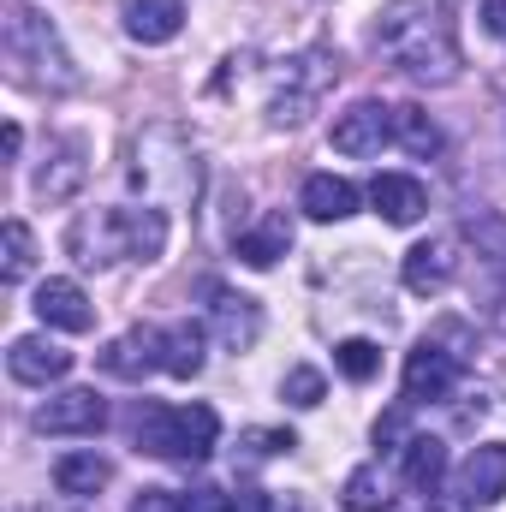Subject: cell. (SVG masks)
I'll return each instance as SVG.
<instances>
[{"label":"cell","mask_w":506,"mask_h":512,"mask_svg":"<svg viewBox=\"0 0 506 512\" xmlns=\"http://www.w3.org/2000/svg\"><path fill=\"white\" fill-rule=\"evenodd\" d=\"M376 48L417 84H453L465 54H459V24L447 0H387L376 24Z\"/></svg>","instance_id":"1"},{"label":"cell","mask_w":506,"mask_h":512,"mask_svg":"<svg viewBox=\"0 0 506 512\" xmlns=\"http://www.w3.org/2000/svg\"><path fill=\"white\" fill-rule=\"evenodd\" d=\"M221 417L209 405H143L137 411V447L173 465H203L215 453Z\"/></svg>","instance_id":"2"},{"label":"cell","mask_w":506,"mask_h":512,"mask_svg":"<svg viewBox=\"0 0 506 512\" xmlns=\"http://www.w3.org/2000/svg\"><path fill=\"white\" fill-rule=\"evenodd\" d=\"M6 54H12V66H24V78H36V84H54V90H72V84H78V72H72L60 36H54L48 18H36L24 0L6 6Z\"/></svg>","instance_id":"3"},{"label":"cell","mask_w":506,"mask_h":512,"mask_svg":"<svg viewBox=\"0 0 506 512\" xmlns=\"http://www.w3.org/2000/svg\"><path fill=\"white\" fill-rule=\"evenodd\" d=\"M459 364H465V352H447L441 346V334H423L417 340V352L405 358V405H441V399H453V387H459Z\"/></svg>","instance_id":"4"},{"label":"cell","mask_w":506,"mask_h":512,"mask_svg":"<svg viewBox=\"0 0 506 512\" xmlns=\"http://www.w3.org/2000/svg\"><path fill=\"white\" fill-rule=\"evenodd\" d=\"M66 251L78 256L84 268H108V262L131 256L126 209H84V215L66 227Z\"/></svg>","instance_id":"5"},{"label":"cell","mask_w":506,"mask_h":512,"mask_svg":"<svg viewBox=\"0 0 506 512\" xmlns=\"http://www.w3.org/2000/svg\"><path fill=\"white\" fill-rule=\"evenodd\" d=\"M30 423L42 435H96L108 423V399L96 387H66V393H48Z\"/></svg>","instance_id":"6"},{"label":"cell","mask_w":506,"mask_h":512,"mask_svg":"<svg viewBox=\"0 0 506 512\" xmlns=\"http://www.w3.org/2000/svg\"><path fill=\"white\" fill-rule=\"evenodd\" d=\"M334 60L328 54H304V60H292L286 72H280V90H274V120L280 126H298L304 114H310V102L334 84Z\"/></svg>","instance_id":"7"},{"label":"cell","mask_w":506,"mask_h":512,"mask_svg":"<svg viewBox=\"0 0 506 512\" xmlns=\"http://www.w3.org/2000/svg\"><path fill=\"white\" fill-rule=\"evenodd\" d=\"M453 274H459V239H453V233H435V239L411 245V251H405V268H399L405 292H417V298L447 292V286H453Z\"/></svg>","instance_id":"8"},{"label":"cell","mask_w":506,"mask_h":512,"mask_svg":"<svg viewBox=\"0 0 506 512\" xmlns=\"http://www.w3.org/2000/svg\"><path fill=\"white\" fill-rule=\"evenodd\" d=\"M506 495V441H489V447H471V459L459 465V501L477 507H495Z\"/></svg>","instance_id":"9"},{"label":"cell","mask_w":506,"mask_h":512,"mask_svg":"<svg viewBox=\"0 0 506 512\" xmlns=\"http://www.w3.org/2000/svg\"><path fill=\"white\" fill-rule=\"evenodd\" d=\"M387 137H393V108H381V102H352L334 120V149L340 155H381Z\"/></svg>","instance_id":"10"},{"label":"cell","mask_w":506,"mask_h":512,"mask_svg":"<svg viewBox=\"0 0 506 512\" xmlns=\"http://www.w3.org/2000/svg\"><path fill=\"white\" fill-rule=\"evenodd\" d=\"M6 370L24 387H48V382H60V376H72V352L54 346V340H42V334H24L6 352Z\"/></svg>","instance_id":"11"},{"label":"cell","mask_w":506,"mask_h":512,"mask_svg":"<svg viewBox=\"0 0 506 512\" xmlns=\"http://www.w3.org/2000/svg\"><path fill=\"white\" fill-rule=\"evenodd\" d=\"M36 316L48 328H66V334H90L96 328V310H90L78 280H42L36 286Z\"/></svg>","instance_id":"12"},{"label":"cell","mask_w":506,"mask_h":512,"mask_svg":"<svg viewBox=\"0 0 506 512\" xmlns=\"http://www.w3.org/2000/svg\"><path fill=\"white\" fill-rule=\"evenodd\" d=\"M370 203H376L381 221L411 227V221H423L429 191H423V179H411V173H376V179H370Z\"/></svg>","instance_id":"13"},{"label":"cell","mask_w":506,"mask_h":512,"mask_svg":"<svg viewBox=\"0 0 506 512\" xmlns=\"http://www.w3.org/2000/svg\"><path fill=\"white\" fill-rule=\"evenodd\" d=\"M102 370L120 376V382H143L149 370H161V334L155 328H126L120 340H108Z\"/></svg>","instance_id":"14"},{"label":"cell","mask_w":506,"mask_h":512,"mask_svg":"<svg viewBox=\"0 0 506 512\" xmlns=\"http://www.w3.org/2000/svg\"><path fill=\"white\" fill-rule=\"evenodd\" d=\"M209 298H215V334H221V346H227V352H251L256 334H262V310H256V298L227 292V286H215Z\"/></svg>","instance_id":"15"},{"label":"cell","mask_w":506,"mask_h":512,"mask_svg":"<svg viewBox=\"0 0 506 512\" xmlns=\"http://www.w3.org/2000/svg\"><path fill=\"white\" fill-rule=\"evenodd\" d=\"M298 209L310 221H346V215H358V185L340 173H310L298 191Z\"/></svg>","instance_id":"16"},{"label":"cell","mask_w":506,"mask_h":512,"mask_svg":"<svg viewBox=\"0 0 506 512\" xmlns=\"http://www.w3.org/2000/svg\"><path fill=\"white\" fill-rule=\"evenodd\" d=\"M399 471H405V489L429 501V495L447 483V447H441L435 435H411L405 453H399Z\"/></svg>","instance_id":"17"},{"label":"cell","mask_w":506,"mask_h":512,"mask_svg":"<svg viewBox=\"0 0 506 512\" xmlns=\"http://www.w3.org/2000/svg\"><path fill=\"white\" fill-rule=\"evenodd\" d=\"M185 30V0H126V36L131 42H173Z\"/></svg>","instance_id":"18"},{"label":"cell","mask_w":506,"mask_h":512,"mask_svg":"<svg viewBox=\"0 0 506 512\" xmlns=\"http://www.w3.org/2000/svg\"><path fill=\"white\" fill-rule=\"evenodd\" d=\"M84 143H72V137H60V143H48V161H42V173H36V191L48 197V203H60V197H72L78 185H84Z\"/></svg>","instance_id":"19"},{"label":"cell","mask_w":506,"mask_h":512,"mask_svg":"<svg viewBox=\"0 0 506 512\" xmlns=\"http://www.w3.org/2000/svg\"><path fill=\"white\" fill-rule=\"evenodd\" d=\"M108 483H114V465H108L102 453H66V459L54 465V489L72 495V501H90V495H102Z\"/></svg>","instance_id":"20"},{"label":"cell","mask_w":506,"mask_h":512,"mask_svg":"<svg viewBox=\"0 0 506 512\" xmlns=\"http://www.w3.org/2000/svg\"><path fill=\"white\" fill-rule=\"evenodd\" d=\"M203 346H209V334H203L197 322H173V328H161V370L179 376V382H191V376L203 370Z\"/></svg>","instance_id":"21"},{"label":"cell","mask_w":506,"mask_h":512,"mask_svg":"<svg viewBox=\"0 0 506 512\" xmlns=\"http://www.w3.org/2000/svg\"><path fill=\"white\" fill-rule=\"evenodd\" d=\"M286 251H292V221L286 215H262V227L239 239V262L245 268H274Z\"/></svg>","instance_id":"22"},{"label":"cell","mask_w":506,"mask_h":512,"mask_svg":"<svg viewBox=\"0 0 506 512\" xmlns=\"http://www.w3.org/2000/svg\"><path fill=\"white\" fill-rule=\"evenodd\" d=\"M393 137H399L411 155H441V126H435L417 102H399V108H393Z\"/></svg>","instance_id":"23"},{"label":"cell","mask_w":506,"mask_h":512,"mask_svg":"<svg viewBox=\"0 0 506 512\" xmlns=\"http://www.w3.org/2000/svg\"><path fill=\"white\" fill-rule=\"evenodd\" d=\"M126 227H131V262H155L167 251V215L161 209H126Z\"/></svg>","instance_id":"24"},{"label":"cell","mask_w":506,"mask_h":512,"mask_svg":"<svg viewBox=\"0 0 506 512\" xmlns=\"http://www.w3.org/2000/svg\"><path fill=\"white\" fill-rule=\"evenodd\" d=\"M387 501H393V495H387L381 465H358V471L346 477V512H381Z\"/></svg>","instance_id":"25"},{"label":"cell","mask_w":506,"mask_h":512,"mask_svg":"<svg viewBox=\"0 0 506 512\" xmlns=\"http://www.w3.org/2000/svg\"><path fill=\"white\" fill-rule=\"evenodd\" d=\"M36 268V239L24 221H6V262H0V280L6 286H24V274Z\"/></svg>","instance_id":"26"},{"label":"cell","mask_w":506,"mask_h":512,"mask_svg":"<svg viewBox=\"0 0 506 512\" xmlns=\"http://www.w3.org/2000/svg\"><path fill=\"white\" fill-rule=\"evenodd\" d=\"M334 364H340L346 382H370L381 370V346L376 340H340V346H334Z\"/></svg>","instance_id":"27"},{"label":"cell","mask_w":506,"mask_h":512,"mask_svg":"<svg viewBox=\"0 0 506 512\" xmlns=\"http://www.w3.org/2000/svg\"><path fill=\"white\" fill-rule=\"evenodd\" d=\"M280 393L292 399V405H322V393H328V382H322V370H310V364H298V370H286V382H280Z\"/></svg>","instance_id":"28"},{"label":"cell","mask_w":506,"mask_h":512,"mask_svg":"<svg viewBox=\"0 0 506 512\" xmlns=\"http://www.w3.org/2000/svg\"><path fill=\"white\" fill-rule=\"evenodd\" d=\"M245 447L262 453V459H274V453H292V447H298V435H292V429H251V435H245Z\"/></svg>","instance_id":"29"},{"label":"cell","mask_w":506,"mask_h":512,"mask_svg":"<svg viewBox=\"0 0 506 512\" xmlns=\"http://www.w3.org/2000/svg\"><path fill=\"white\" fill-rule=\"evenodd\" d=\"M405 441H411V435H405V411H387V417L376 423V447H387V453H405Z\"/></svg>","instance_id":"30"},{"label":"cell","mask_w":506,"mask_h":512,"mask_svg":"<svg viewBox=\"0 0 506 512\" xmlns=\"http://www.w3.org/2000/svg\"><path fill=\"white\" fill-rule=\"evenodd\" d=\"M131 512H185V495H173V489H143Z\"/></svg>","instance_id":"31"},{"label":"cell","mask_w":506,"mask_h":512,"mask_svg":"<svg viewBox=\"0 0 506 512\" xmlns=\"http://www.w3.org/2000/svg\"><path fill=\"white\" fill-rule=\"evenodd\" d=\"M185 512H233V495L227 489H191L185 495Z\"/></svg>","instance_id":"32"},{"label":"cell","mask_w":506,"mask_h":512,"mask_svg":"<svg viewBox=\"0 0 506 512\" xmlns=\"http://www.w3.org/2000/svg\"><path fill=\"white\" fill-rule=\"evenodd\" d=\"M245 512H298V501L280 495V489H256L251 501H245Z\"/></svg>","instance_id":"33"},{"label":"cell","mask_w":506,"mask_h":512,"mask_svg":"<svg viewBox=\"0 0 506 512\" xmlns=\"http://www.w3.org/2000/svg\"><path fill=\"white\" fill-rule=\"evenodd\" d=\"M483 30H489L495 42H506V0H489V6H483Z\"/></svg>","instance_id":"34"},{"label":"cell","mask_w":506,"mask_h":512,"mask_svg":"<svg viewBox=\"0 0 506 512\" xmlns=\"http://www.w3.org/2000/svg\"><path fill=\"white\" fill-rule=\"evenodd\" d=\"M30 512H48V507H30Z\"/></svg>","instance_id":"35"}]
</instances>
